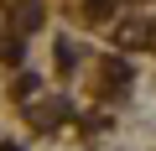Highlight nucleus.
Segmentation results:
<instances>
[{"label": "nucleus", "instance_id": "f257e3e1", "mask_svg": "<svg viewBox=\"0 0 156 151\" xmlns=\"http://www.w3.org/2000/svg\"><path fill=\"white\" fill-rule=\"evenodd\" d=\"M68 115H73V104H68V99H42V104L31 110V120H37L42 130H52V125H57V120H68Z\"/></svg>", "mask_w": 156, "mask_h": 151}, {"label": "nucleus", "instance_id": "f03ea898", "mask_svg": "<svg viewBox=\"0 0 156 151\" xmlns=\"http://www.w3.org/2000/svg\"><path fill=\"white\" fill-rule=\"evenodd\" d=\"M42 5H37V0H16V11H11V21H16V31H37L42 26Z\"/></svg>", "mask_w": 156, "mask_h": 151}, {"label": "nucleus", "instance_id": "7ed1b4c3", "mask_svg": "<svg viewBox=\"0 0 156 151\" xmlns=\"http://www.w3.org/2000/svg\"><path fill=\"white\" fill-rule=\"evenodd\" d=\"M140 37H151L140 21H125V26H120V42H125V47H140Z\"/></svg>", "mask_w": 156, "mask_h": 151}, {"label": "nucleus", "instance_id": "20e7f679", "mask_svg": "<svg viewBox=\"0 0 156 151\" xmlns=\"http://www.w3.org/2000/svg\"><path fill=\"white\" fill-rule=\"evenodd\" d=\"M57 63H62V68H73V63H78V47H73V37H68V42H57Z\"/></svg>", "mask_w": 156, "mask_h": 151}, {"label": "nucleus", "instance_id": "39448f33", "mask_svg": "<svg viewBox=\"0 0 156 151\" xmlns=\"http://www.w3.org/2000/svg\"><path fill=\"white\" fill-rule=\"evenodd\" d=\"M89 11H94V16H104V11H109V0H89Z\"/></svg>", "mask_w": 156, "mask_h": 151}, {"label": "nucleus", "instance_id": "423d86ee", "mask_svg": "<svg viewBox=\"0 0 156 151\" xmlns=\"http://www.w3.org/2000/svg\"><path fill=\"white\" fill-rule=\"evenodd\" d=\"M0 151H16V146H0Z\"/></svg>", "mask_w": 156, "mask_h": 151}, {"label": "nucleus", "instance_id": "0eeeda50", "mask_svg": "<svg viewBox=\"0 0 156 151\" xmlns=\"http://www.w3.org/2000/svg\"><path fill=\"white\" fill-rule=\"evenodd\" d=\"M151 42H156V26H151Z\"/></svg>", "mask_w": 156, "mask_h": 151}]
</instances>
